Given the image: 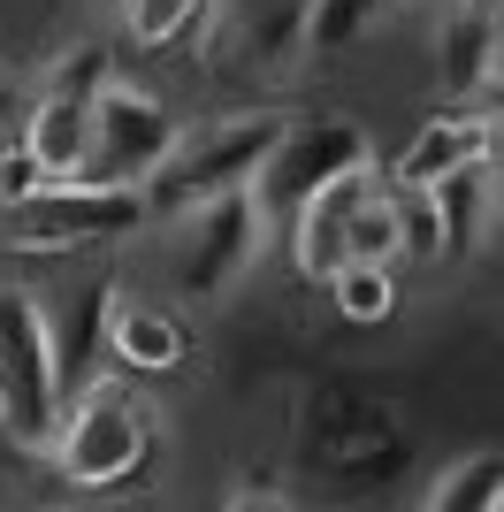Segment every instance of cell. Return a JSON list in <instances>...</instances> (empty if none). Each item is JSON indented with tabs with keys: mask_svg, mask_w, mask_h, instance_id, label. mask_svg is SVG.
<instances>
[{
	"mask_svg": "<svg viewBox=\"0 0 504 512\" xmlns=\"http://www.w3.org/2000/svg\"><path fill=\"white\" fill-rule=\"evenodd\" d=\"M100 344H107V360L123 375H138V383H176L191 367L184 306L161 299V291H115L100 306Z\"/></svg>",
	"mask_w": 504,
	"mask_h": 512,
	"instance_id": "obj_8",
	"label": "cell"
},
{
	"mask_svg": "<svg viewBox=\"0 0 504 512\" xmlns=\"http://www.w3.org/2000/svg\"><path fill=\"white\" fill-rule=\"evenodd\" d=\"M153 230L146 192H107V184H46V192L0 207V253L8 260H100L123 253Z\"/></svg>",
	"mask_w": 504,
	"mask_h": 512,
	"instance_id": "obj_4",
	"label": "cell"
},
{
	"mask_svg": "<svg viewBox=\"0 0 504 512\" xmlns=\"http://www.w3.org/2000/svg\"><path fill=\"white\" fill-rule=\"evenodd\" d=\"M436 0H306V62H329V54H352L375 31L405 16H428Z\"/></svg>",
	"mask_w": 504,
	"mask_h": 512,
	"instance_id": "obj_14",
	"label": "cell"
},
{
	"mask_svg": "<svg viewBox=\"0 0 504 512\" xmlns=\"http://www.w3.org/2000/svg\"><path fill=\"white\" fill-rule=\"evenodd\" d=\"M306 436H314L321 467H344V474H375V467L398 459V428H390V413L367 406V398H352V390H329L321 413L306 421Z\"/></svg>",
	"mask_w": 504,
	"mask_h": 512,
	"instance_id": "obj_13",
	"label": "cell"
},
{
	"mask_svg": "<svg viewBox=\"0 0 504 512\" xmlns=\"http://www.w3.org/2000/svg\"><path fill=\"white\" fill-rule=\"evenodd\" d=\"M283 130H291V107H222V115H199L184 123L176 153L161 161V176L146 184V207L153 222L191 199H214V192H237V184H260L268 169V153L283 146Z\"/></svg>",
	"mask_w": 504,
	"mask_h": 512,
	"instance_id": "obj_5",
	"label": "cell"
},
{
	"mask_svg": "<svg viewBox=\"0 0 504 512\" xmlns=\"http://www.w3.org/2000/svg\"><path fill=\"white\" fill-rule=\"evenodd\" d=\"M321 291H329L336 321H352V329H382V321H398V306H405V276L390 260H344Z\"/></svg>",
	"mask_w": 504,
	"mask_h": 512,
	"instance_id": "obj_15",
	"label": "cell"
},
{
	"mask_svg": "<svg viewBox=\"0 0 504 512\" xmlns=\"http://www.w3.org/2000/svg\"><path fill=\"white\" fill-rule=\"evenodd\" d=\"M497 490H504V451H466V459H443L420 482V505L428 512H497Z\"/></svg>",
	"mask_w": 504,
	"mask_h": 512,
	"instance_id": "obj_16",
	"label": "cell"
},
{
	"mask_svg": "<svg viewBox=\"0 0 504 512\" xmlns=\"http://www.w3.org/2000/svg\"><path fill=\"white\" fill-rule=\"evenodd\" d=\"M489 153H497V130H489L466 100H443L436 115L413 123V138H405L398 153H375V161H382V176H390L398 192H428L436 176L466 169V161H489Z\"/></svg>",
	"mask_w": 504,
	"mask_h": 512,
	"instance_id": "obj_10",
	"label": "cell"
},
{
	"mask_svg": "<svg viewBox=\"0 0 504 512\" xmlns=\"http://www.w3.org/2000/svg\"><path fill=\"white\" fill-rule=\"evenodd\" d=\"M62 390H69V352H62L46 291L23 276H0V436L23 459L46 451Z\"/></svg>",
	"mask_w": 504,
	"mask_h": 512,
	"instance_id": "obj_3",
	"label": "cell"
},
{
	"mask_svg": "<svg viewBox=\"0 0 504 512\" xmlns=\"http://www.w3.org/2000/svg\"><path fill=\"white\" fill-rule=\"evenodd\" d=\"M0 62H8V31H0Z\"/></svg>",
	"mask_w": 504,
	"mask_h": 512,
	"instance_id": "obj_18",
	"label": "cell"
},
{
	"mask_svg": "<svg viewBox=\"0 0 504 512\" xmlns=\"http://www.w3.org/2000/svg\"><path fill=\"white\" fill-rule=\"evenodd\" d=\"M230 0H115V39L153 62H214Z\"/></svg>",
	"mask_w": 504,
	"mask_h": 512,
	"instance_id": "obj_12",
	"label": "cell"
},
{
	"mask_svg": "<svg viewBox=\"0 0 504 512\" xmlns=\"http://www.w3.org/2000/svg\"><path fill=\"white\" fill-rule=\"evenodd\" d=\"M146 237H161V299L207 314V306H230L252 283V268L268 260L275 245V207L260 199V184H237V192L191 199V207L161 214Z\"/></svg>",
	"mask_w": 504,
	"mask_h": 512,
	"instance_id": "obj_2",
	"label": "cell"
},
{
	"mask_svg": "<svg viewBox=\"0 0 504 512\" xmlns=\"http://www.w3.org/2000/svg\"><path fill=\"white\" fill-rule=\"evenodd\" d=\"M191 115H176V100L153 85H138V77H107L100 92H92V146H84V169L77 184H107V192H146L153 176H161V161L176 153V138H184Z\"/></svg>",
	"mask_w": 504,
	"mask_h": 512,
	"instance_id": "obj_6",
	"label": "cell"
},
{
	"mask_svg": "<svg viewBox=\"0 0 504 512\" xmlns=\"http://www.w3.org/2000/svg\"><path fill=\"white\" fill-rule=\"evenodd\" d=\"M367 153L375 146H367V130H359L352 115H291L283 146H275L268 169H260V199L283 214L306 184H321V176L344 169V161H367Z\"/></svg>",
	"mask_w": 504,
	"mask_h": 512,
	"instance_id": "obj_11",
	"label": "cell"
},
{
	"mask_svg": "<svg viewBox=\"0 0 504 512\" xmlns=\"http://www.w3.org/2000/svg\"><path fill=\"white\" fill-rule=\"evenodd\" d=\"M222 505L230 512H283V505H298V490H291V474H245V482L222 490Z\"/></svg>",
	"mask_w": 504,
	"mask_h": 512,
	"instance_id": "obj_17",
	"label": "cell"
},
{
	"mask_svg": "<svg viewBox=\"0 0 504 512\" xmlns=\"http://www.w3.org/2000/svg\"><path fill=\"white\" fill-rule=\"evenodd\" d=\"M497 512H504V490H497Z\"/></svg>",
	"mask_w": 504,
	"mask_h": 512,
	"instance_id": "obj_19",
	"label": "cell"
},
{
	"mask_svg": "<svg viewBox=\"0 0 504 512\" xmlns=\"http://www.w3.org/2000/svg\"><path fill=\"white\" fill-rule=\"evenodd\" d=\"M153 451H161V406L146 398L138 375L107 367V375H84V383L62 390V413H54L39 467L69 497H115L153 467Z\"/></svg>",
	"mask_w": 504,
	"mask_h": 512,
	"instance_id": "obj_1",
	"label": "cell"
},
{
	"mask_svg": "<svg viewBox=\"0 0 504 512\" xmlns=\"http://www.w3.org/2000/svg\"><path fill=\"white\" fill-rule=\"evenodd\" d=\"M428 214H436V260H474L497 245L504 230V161H466V169L436 176L428 184Z\"/></svg>",
	"mask_w": 504,
	"mask_h": 512,
	"instance_id": "obj_9",
	"label": "cell"
},
{
	"mask_svg": "<svg viewBox=\"0 0 504 512\" xmlns=\"http://www.w3.org/2000/svg\"><path fill=\"white\" fill-rule=\"evenodd\" d=\"M375 184H382V161L367 153V161H344V169H329L321 184H306L291 207L275 214V222H283V245H291L298 283H329L336 268L352 260V245H359V214H367Z\"/></svg>",
	"mask_w": 504,
	"mask_h": 512,
	"instance_id": "obj_7",
	"label": "cell"
}]
</instances>
